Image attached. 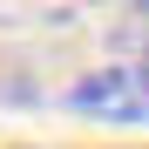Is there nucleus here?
<instances>
[{
    "mask_svg": "<svg viewBox=\"0 0 149 149\" xmlns=\"http://www.w3.org/2000/svg\"><path fill=\"white\" fill-rule=\"evenodd\" d=\"M74 109L88 115H115V122H136V88H129V68H102V74H81L68 88Z\"/></svg>",
    "mask_w": 149,
    "mask_h": 149,
    "instance_id": "1",
    "label": "nucleus"
},
{
    "mask_svg": "<svg viewBox=\"0 0 149 149\" xmlns=\"http://www.w3.org/2000/svg\"><path fill=\"white\" fill-rule=\"evenodd\" d=\"M129 88H136V122H149V54L129 68Z\"/></svg>",
    "mask_w": 149,
    "mask_h": 149,
    "instance_id": "2",
    "label": "nucleus"
}]
</instances>
